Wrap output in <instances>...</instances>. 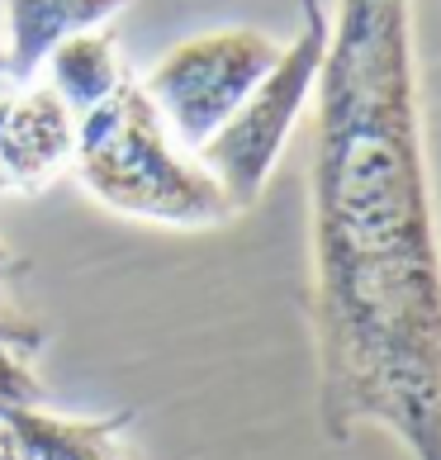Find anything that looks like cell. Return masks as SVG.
<instances>
[{
	"label": "cell",
	"instance_id": "cell-1",
	"mask_svg": "<svg viewBox=\"0 0 441 460\" xmlns=\"http://www.w3.org/2000/svg\"><path fill=\"white\" fill-rule=\"evenodd\" d=\"M313 342L332 441L394 432L441 460V237L413 0H337L313 124Z\"/></svg>",
	"mask_w": 441,
	"mask_h": 460
},
{
	"label": "cell",
	"instance_id": "cell-2",
	"mask_svg": "<svg viewBox=\"0 0 441 460\" xmlns=\"http://www.w3.org/2000/svg\"><path fill=\"white\" fill-rule=\"evenodd\" d=\"M72 172L114 214L152 218L172 228H214L237 218L233 199L172 133L143 95V81L124 76L95 110L76 119Z\"/></svg>",
	"mask_w": 441,
	"mask_h": 460
},
{
	"label": "cell",
	"instance_id": "cell-3",
	"mask_svg": "<svg viewBox=\"0 0 441 460\" xmlns=\"http://www.w3.org/2000/svg\"><path fill=\"white\" fill-rule=\"evenodd\" d=\"M299 14H304L299 39L290 48H280L276 66L257 81V91L195 152V162L218 181V190L233 199L237 214L251 209L257 195L266 190L270 166H276L285 138H290L304 100L318 86V66H323V53H328V10L323 0H299Z\"/></svg>",
	"mask_w": 441,
	"mask_h": 460
},
{
	"label": "cell",
	"instance_id": "cell-4",
	"mask_svg": "<svg viewBox=\"0 0 441 460\" xmlns=\"http://www.w3.org/2000/svg\"><path fill=\"white\" fill-rule=\"evenodd\" d=\"M280 43L261 29H209L176 43L143 81V95L172 133V143L195 157L237 105L257 91V81L276 66Z\"/></svg>",
	"mask_w": 441,
	"mask_h": 460
},
{
	"label": "cell",
	"instance_id": "cell-5",
	"mask_svg": "<svg viewBox=\"0 0 441 460\" xmlns=\"http://www.w3.org/2000/svg\"><path fill=\"white\" fill-rule=\"evenodd\" d=\"M76 147V114L48 81L0 76V195L48 190Z\"/></svg>",
	"mask_w": 441,
	"mask_h": 460
},
{
	"label": "cell",
	"instance_id": "cell-6",
	"mask_svg": "<svg viewBox=\"0 0 441 460\" xmlns=\"http://www.w3.org/2000/svg\"><path fill=\"white\" fill-rule=\"evenodd\" d=\"M128 0H5L10 20V81H33L57 43L76 33H95L105 20H114Z\"/></svg>",
	"mask_w": 441,
	"mask_h": 460
},
{
	"label": "cell",
	"instance_id": "cell-7",
	"mask_svg": "<svg viewBox=\"0 0 441 460\" xmlns=\"http://www.w3.org/2000/svg\"><path fill=\"white\" fill-rule=\"evenodd\" d=\"M20 460H138L133 451V413L110 418H57L48 408H14L5 413Z\"/></svg>",
	"mask_w": 441,
	"mask_h": 460
},
{
	"label": "cell",
	"instance_id": "cell-8",
	"mask_svg": "<svg viewBox=\"0 0 441 460\" xmlns=\"http://www.w3.org/2000/svg\"><path fill=\"white\" fill-rule=\"evenodd\" d=\"M128 76V66L119 62V48L110 33H76V39L57 43L48 53V86L76 119L95 110L119 81Z\"/></svg>",
	"mask_w": 441,
	"mask_h": 460
},
{
	"label": "cell",
	"instance_id": "cell-9",
	"mask_svg": "<svg viewBox=\"0 0 441 460\" xmlns=\"http://www.w3.org/2000/svg\"><path fill=\"white\" fill-rule=\"evenodd\" d=\"M24 266H0V347H10V351H20L24 361L33 351L43 347V337L48 328L33 314L20 309V299H14V289H10V276H20Z\"/></svg>",
	"mask_w": 441,
	"mask_h": 460
},
{
	"label": "cell",
	"instance_id": "cell-10",
	"mask_svg": "<svg viewBox=\"0 0 441 460\" xmlns=\"http://www.w3.org/2000/svg\"><path fill=\"white\" fill-rule=\"evenodd\" d=\"M14 408H43V385L20 351L0 347V418Z\"/></svg>",
	"mask_w": 441,
	"mask_h": 460
},
{
	"label": "cell",
	"instance_id": "cell-11",
	"mask_svg": "<svg viewBox=\"0 0 441 460\" xmlns=\"http://www.w3.org/2000/svg\"><path fill=\"white\" fill-rule=\"evenodd\" d=\"M0 266H20V261L10 257V247H5V243H0Z\"/></svg>",
	"mask_w": 441,
	"mask_h": 460
},
{
	"label": "cell",
	"instance_id": "cell-12",
	"mask_svg": "<svg viewBox=\"0 0 441 460\" xmlns=\"http://www.w3.org/2000/svg\"><path fill=\"white\" fill-rule=\"evenodd\" d=\"M10 72V62H5V48H0V76H5Z\"/></svg>",
	"mask_w": 441,
	"mask_h": 460
}]
</instances>
